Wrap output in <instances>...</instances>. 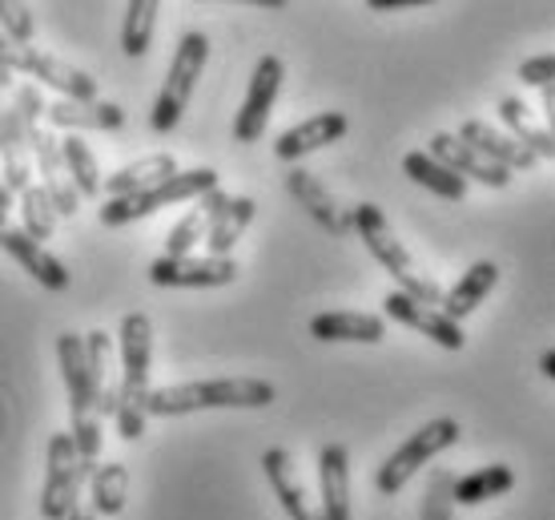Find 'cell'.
Instances as JSON below:
<instances>
[{
    "mask_svg": "<svg viewBox=\"0 0 555 520\" xmlns=\"http://www.w3.org/2000/svg\"><path fill=\"white\" fill-rule=\"evenodd\" d=\"M117 355H121V380H117V432L121 440H141L150 420V364H153V324L145 310H129L117 327Z\"/></svg>",
    "mask_w": 555,
    "mask_h": 520,
    "instance_id": "cell-1",
    "label": "cell"
},
{
    "mask_svg": "<svg viewBox=\"0 0 555 520\" xmlns=\"http://www.w3.org/2000/svg\"><path fill=\"white\" fill-rule=\"evenodd\" d=\"M350 230H359V239L366 242V251L375 254V263L387 270L390 279H395V291L418 299L423 307H439L443 287L430 279V275L418 270V263L411 258V251H406L403 242L395 239L387 214L378 211L375 202H359V206H350Z\"/></svg>",
    "mask_w": 555,
    "mask_h": 520,
    "instance_id": "cell-2",
    "label": "cell"
},
{
    "mask_svg": "<svg viewBox=\"0 0 555 520\" xmlns=\"http://www.w3.org/2000/svg\"><path fill=\"white\" fill-rule=\"evenodd\" d=\"M274 404V383L250 380V376H230V380H197V383H169L153 388L145 411L150 416H190L209 408H266Z\"/></svg>",
    "mask_w": 555,
    "mask_h": 520,
    "instance_id": "cell-3",
    "label": "cell"
},
{
    "mask_svg": "<svg viewBox=\"0 0 555 520\" xmlns=\"http://www.w3.org/2000/svg\"><path fill=\"white\" fill-rule=\"evenodd\" d=\"M206 61H209V37L206 33H197V28L181 33L178 49H173V61H169V69H166V81H162V93H157V101H153V113H150L153 134H169V129H178L181 113L190 110L197 77L206 73Z\"/></svg>",
    "mask_w": 555,
    "mask_h": 520,
    "instance_id": "cell-4",
    "label": "cell"
},
{
    "mask_svg": "<svg viewBox=\"0 0 555 520\" xmlns=\"http://www.w3.org/2000/svg\"><path fill=\"white\" fill-rule=\"evenodd\" d=\"M218 186V169L214 166H197V169H178L169 174L162 186H153L145 194L133 198H109L105 206L98 211L101 226H126L133 218H150L162 206H178V202H197L202 194H209Z\"/></svg>",
    "mask_w": 555,
    "mask_h": 520,
    "instance_id": "cell-5",
    "label": "cell"
},
{
    "mask_svg": "<svg viewBox=\"0 0 555 520\" xmlns=\"http://www.w3.org/2000/svg\"><path fill=\"white\" fill-rule=\"evenodd\" d=\"M459 436H463V428H459V420H451V416H435V420H427L418 432L406 436L403 448H395L387 460H383V468H378V477H375V489L383 496H395L406 480L415 477L418 468L427 465V460H435V456L447 448H455Z\"/></svg>",
    "mask_w": 555,
    "mask_h": 520,
    "instance_id": "cell-6",
    "label": "cell"
},
{
    "mask_svg": "<svg viewBox=\"0 0 555 520\" xmlns=\"http://www.w3.org/2000/svg\"><path fill=\"white\" fill-rule=\"evenodd\" d=\"M85 480L89 472L77 460V448H73L69 432H56L49 440V472H44V493H41V517L44 520H65L69 508L81 500Z\"/></svg>",
    "mask_w": 555,
    "mask_h": 520,
    "instance_id": "cell-7",
    "label": "cell"
},
{
    "mask_svg": "<svg viewBox=\"0 0 555 520\" xmlns=\"http://www.w3.org/2000/svg\"><path fill=\"white\" fill-rule=\"evenodd\" d=\"M282 77H286L282 56H274V53L258 56V65H254V73H250L246 101H242V110H237V117H234V141H242V145L262 141L266 126H270V110H274V101H278V89H282Z\"/></svg>",
    "mask_w": 555,
    "mask_h": 520,
    "instance_id": "cell-8",
    "label": "cell"
},
{
    "mask_svg": "<svg viewBox=\"0 0 555 520\" xmlns=\"http://www.w3.org/2000/svg\"><path fill=\"white\" fill-rule=\"evenodd\" d=\"M237 279V263L230 258H214V254H157L150 263L153 287H230Z\"/></svg>",
    "mask_w": 555,
    "mask_h": 520,
    "instance_id": "cell-9",
    "label": "cell"
},
{
    "mask_svg": "<svg viewBox=\"0 0 555 520\" xmlns=\"http://www.w3.org/2000/svg\"><path fill=\"white\" fill-rule=\"evenodd\" d=\"M350 129V117L338 110H322L314 113V117H306V122H298V126L282 129L274 141V154L278 162H286V166H298L302 157L319 154V150H326V145H334V141H343Z\"/></svg>",
    "mask_w": 555,
    "mask_h": 520,
    "instance_id": "cell-10",
    "label": "cell"
},
{
    "mask_svg": "<svg viewBox=\"0 0 555 520\" xmlns=\"http://www.w3.org/2000/svg\"><path fill=\"white\" fill-rule=\"evenodd\" d=\"M28 154H33V162H37V174H41V182L37 186L44 190L49 206H53L56 214H65V218H73V214L81 211V194L73 190L69 174H65L56 134H49V129H33V134H28Z\"/></svg>",
    "mask_w": 555,
    "mask_h": 520,
    "instance_id": "cell-11",
    "label": "cell"
},
{
    "mask_svg": "<svg viewBox=\"0 0 555 520\" xmlns=\"http://www.w3.org/2000/svg\"><path fill=\"white\" fill-rule=\"evenodd\" d=\"M282 182H286V194H291L294 202H298V206L331 234V239H350V211H343V206L334 202L331 190L314 178V169L291 166Z\"/></svg>",
    "mask_w": 555,
    "mask_h": 520,
    "instance_id": "cell-12",
    "label": "cell"
},
{
    "mask_svg": "<svg viewBox=\"0 0 555 520\" xmlns=\"http://www.w3.org/2000/svg\"><path fill=\"white\" fill-rule=\"evenodd\" d=\"M435 162H443L451 174H459L463 182H479V186H491V190H507L512 186V174L507 169H500L495 162H487L475 145H467V141L459 138V134H435L430 138V150H427Z\"/></svg>",
    "mask_w": 555,
    "mask_h": 520,
    "instance_id": "cell-13",
    "label": "cell"
},
{
    "mask_svg": "<svg viewBox=\"0 0 555 520\" xmlns=\"http://www.w3.org/2000/svg\"><path fill=\"white\" fill-rule=\"evenodd\" d=\"M383 310H387L395 324H403V327H411V331H418V335H427L430 343H439V347H447V352H463V343H467L463 327L451 324L443 310L423 307L418 299L403 295V291H387Z\"/></svg>",
    "mask_w": 555,
    "mask_h": 520,
    "instance_id": "cell-14",
    "label": "cell"
},
{
    "mask_svg": "<svg viewBox=\"0 0 555 520\" xmlns=\"http://www.w3.org/2000/svg\"><path fill=\"white\" fill-rule=\"evenodd\" d=\"M0 251L13 254L16 263H21V270H28L44 291H65V287H69V270H65V263H61L56 254L44 251L41 242L28 239L21 226L9 223V214H0Z\"/></svg>",
    "mask_w": 555,
    "mask_h": 520,
    "instance_id": "cell-15",
    "label": "cell"
},
{
    "mask_svg": "<svg viewBox=\"0 0 555 520\" xmlns=\"http://www.w3.org/2000/svg\"><path fill=\"white\" fill-rule=\"evenodd\" d=\"M16 73H28V77H37L41 85H53L56 93H65V101H98V81L89 73L53 53H41L33 45L25 49V61H21Z\"/></svg>",
    "mask_w": 555,
    "mask_h": 520,
    "instance_id": "cell-16",
    "label": "cell"
},
{
    "mask_svg": "<svg viewBox=\"0 0 555 520\" xmlns=\"http://www.w3.org/2000/svg\"><path fill=\"white\" fill-rule=\"evenodd\" d=\"M262 472L270 480V489H274L278 505L286 508V517L291 520H322V512L310 500H306V484L298 477V465H294V456L286 448H270L262 452Z\"/></svg>",
    "mask_w": 555,
    "mask_h": 520,
    "instance_id": "cell-17",
    "label": "cell"
},
{
    "mask_svg": "<svg viewBox=\"0 0 555 520\" xmlns=\"http://www.w3.org/2000/svg\"><path fill=\"white\" fill-rule=\"evenodd\" d=\"M310 335L319 343H383L387 319L371 310H322L310 319Z\"/></svg>",
    "mask_w": 555,
    "mask_h": 520,
    "instance_id": "cell-18",
    "label": "cell"
},
{
    "mask_svg": "<svg viewBox=\"0 0 555 520\" xmlns=\"http://www.w3.org/2000/svg\"><path fill=\"white\" fill-rule=\"evenodd\" d=\"M319 489L322 520H350V452L343 444L319 448Z\"/></svg>",
    "mask_w": 555,
    "mask_h": 520,
    "instance_id": "cell-19",
    "label": "cell"
},
{
    "mask_svg": "<svg viewBox=\"0 0 555 520\" xmlns=\"http://www.w3.org/2000/svg\"><path fill=\"white\" fill-rule=\"evenodd\" d=\"M459 138L467 141V145H475L479 154L487 157V162H495L500 169H507V174H515V169H535L540 162L519 145V141L512 138V134H503V129L487 126V122H479V117H467L463 126H459Z\"/></svg>",
    "mask_w": 555,
    "mask_h": 520,
    "instance_id": "cell-20",
    "label": "cell"
},
{
    "mask_svg": "<svg viewBox=\"0 0 555 520\" xmlns=\"http://www.w3.org/2000/svg\"><path fill=\"white\" fill-rule=\"evenodd\" d=\"M44 122L56 129H69V134H81V129H121L126 126V110L113 105V101H49L44 105Z\"/></svg>",
    "mask_w": 555,
    "mask_h": 520,
    "instance_id": "cell-21",
    "label": "cell"
},
{
    "mask_svg": "<svg viewBox=\"0 0 555 520\" xmlns=\"http://www.w3.org/2000/svg\"><path fill=\"white\" fill-rule=\"evenodd\" d=\"M0 157H4V190L21 194L25 186H33V154H28L25 126L16 117V105H0Z\"/></svg>",
    "mask_w": 555,
    "mask_h": 520,
    "instance_id": "cell-22",
    "label": "cell"
},
{
    "mask_svg": "<svg viewBox=\"0 0 555 520\" xmlns=\"http://www.w3.org/2000/svg\"><path fill=\"white\" fill-rule=\"evenodd\" d=\"M495 282H500V267H495L491 258H479V263H472V267L463 270V279H459L451 291H443L439 310H443L451 324H459V319H467L472 310H479V303H487V295L495 291Z\"/></svg>",
    "mask_w": 555,
    "mask_h": 520,
    "instance_id": "cell-23",
    "label": "cell"
},
{
    "mask_svg": "<svg viewBox=\"0 0 555 520\" xmlns=\"http://www.w3.org/2000/svg\"><path fill=\"white\" fill-rule=\"evenodd\" d=\"M230 206V194H225L222 186H214L209 194H202L194 202V211L185 214L173 230H169V239H166V254L169 258H181V254H194L197 251V242H206L209 234V226H214V218Z\"/></svg>",
    "mask_w": 555,
    "mask_h": 520,
    "instance_id": "cell-24",
    "label": "cell"
},
{
    "mask_svg": "<svg viewBox=\"0 0 555 520\" xmlns=\"http://www.w3.org/2000/svg\"><path fill=\"white\" fill-rule=\"evenodd\" d=\"M169 174H178V157L169 154V150L166 154H145V157H138V162L121 166L117 174H109V178L101 182V190L109 198H133V194L153 190V186H162Z\"/></svg>",
    "mask_w": 555,
    "mask_h": 520,
    "instance_id": "cell-25",
    "label": "cell"
},
{
    "mask_svg": "<svg viewBox=\"0 0 555 520\" xmlns=\"http://www.w3.org/2000/svg\"><path fill=\"white\" fill-rule=\"evenodd\" d=\"M85 364H89V380L98 395V416H117V383H113V335L109 331H85Z\"/></svg>",
    "mask_w": 555,
    "mask_h": 520,
    "instance_id": "cell-26",
    "label": "cell"
},
{
    "mask_svg": "<svg viewBox=\"0 0 555 520\" xmlns=\"http://www.w3.org/2000/svg\"><path fill=\"white\" fill-rule=\"evenodd\" d=\"M500 117L503 126H507V134H512L524 150H528L535 162H543V157H555V141H552V129L543 126L540 117H535V110H531L524 98H503L500 101Z\"/></svg>",
    "mask_w": 555,
    "mask_h": 520,
    "instance_id": "cell-27",
    "label": "cell"
},
{
    "mask_svg": "<svg viewBox=\"0 0 555 520\" xmlns=\"http://www.w3.org/2000/svg\"><path fill=\"white\" fill-rule=\"evenodd\" d=\"M403 174L415 186L430 190L435 198H443V202H463V198H467V182H463L459 174H451L443 162H435L430 154H423V150H411V154L403 157Z\"/></svg>",
    "mask_w": 555,
    "mask_h": 520,
    "instance_id": "cell-28",
    "label": "cell"
},
{
    "mask_svg": "<svg viewBox=\"0 0 555 520\" xmlns=\"http://www.w3.org/2000/svg\"><path fill=\"white\" fill-rule=\"evenodd\" d=\"M254 202L250 194L242 198H230V206H225L218 218H214V226H209L206 234V254H214V258H230V251L237 246V239L246 234V226L254 223Z\"/></svg>",
    "mask_w": 555,
    "mask_h": 520,
    "instance_id": "cell-29",
    "label": "cell"
},
{
    "mask_svg": "<svg viewBox=\"0 0 555 520\" xmlns=\"http://www.w3.org/2000/svg\"><path fill=\"white\" fill-rule=\"evenodd\" d=\"M515 489V472L507 465H483L467 472L463 480H455L451 489V500L455 505H483V500H495V496H507Z\"/></svg>",
    "mask_w": 555,
    "mask_h": 520,
    "instance_id": "cell-30",
    "label": "cell"
},
{
    "mask_svg": "<svg viewBox=\"0 0 555 520\" xmlns=\"http://www.w3.org/2000/svg\"><path fill=\"white\" fill-rule=\"evenodd\" d=\"M89 508L98 517H117L129 496V468L126 465H98L89 472Z\"/></svg>",
    "mask_w": 555,
    "mask_h": 520,
    "instance_id": "cell-31",
    "label": "cell"
},
{
    "mask_svg": "<svg viewBox=\"0 0 555 520\" xmlns=\"http://www.w3.org/2000/svg\"><path fill=\"white\" fill-rule=\"evenodd\" d=\"M56 145H61V162H65V174H69L73 190L81 198H101L98 157H93V150L81 141V134H65V138H56Z\"/></svg>",
    "mask_w": 555,
    "mask_h": 520,
    "instance_id": "cell-32",
    "label": "cell"
},
{
    "mask_svg": "<svg viewBox=\"0 0 555 520\" xmlns=\"http://www.w3.org/2000/svg\"><path fill=\"white\" fill-rule=\"evenodd\" d=\"M157 0H129L126 21H121V53L126 56H145L153 45V28H157Z\"/></svg>",
    "mask_w": 555,
    "mask_h": 520,
    "instance_id": "cell-33",
    "label": "cell"
},
{
    "mask_svg": "<svg viewBox=\"0 0 555 520\" xmlns=\"http://www.w3.org/2000/svg\"><path fill=\"white\" fill-rule=\"evenodd\" d=\"M16 202H21V218H25V226H21V230H25L33 242H41V246H44V239H53V226H56V211L49 206L44 190L33 182V186H25V190L16 194Z\"/></svg>",
    "mask_w": 555,
    "mask_h": 520,
    "instance_id": "cell-34",
    "label": "cell"
},
{
    "mask_svg": "<svg viewBox=\"0 0 555 520\" xmlns=\"http://www.w3.org/2000/svg\"><path fill=\"white\" fill-rule=\"evenodd\" d=\"M451 489H455V477L447 468H435L427 484V496H423V512L418 520H451Z\"/></svg>",
    "mask_w": 555,
    "mask_h": 520,
    "instance_id": "cell-35",
    "label": "cell"
},
{
    "mask_svg": "<svg viewBox=\"0 0 555 520\" xmlns=\"http://www.w3.org/2000/svg\"><path fill=\"white\" fill-rule=\"evenodd\" d=\"M0 28L13 45L33 41V9L28 4H16V0H0Z\"/></svg>",
    "mask_w": 555,
    "mask_h": 520,
    "instance_id": "cell-36",
    "label": "cell"
},
{
    "mask_svg": "<svg viewBox=\"0 0 555 520\" xmlns=\"http://www.w3.org/2000/svg\"><path fill=\"white\" fill-rule=\"evenodd\" d=\"M13 105H16V117H21V126H25V138L33 134V129H41L44 105H49V101L41 98V89H37V85H16V89H13Z\"/></svg>",
    "mask_w": 555,
    "mask_h": 520,
    "instance_id": "cell-37",
    "label": "cell"
},
{
    "mask_svg": "<svg viewBox=\"0 0 555 520\" xmlns=\"http://www.w3.org/2000/svg\"><path fill=\"white\" fill-rule=\"evenodd\" d=\"M519 81L535 85V89H552L555 85V56L540 53V56H531V61H524V65H519Z\"/></svg>",
    "mask_w": 555,
    "mask_h": 520,
    "instance_id": "cell-38",
    "label": "cell"
},
{
    "mask_svg": "<svg viewBox=\"0 0 555 520\" xmlns=\"http://www.w3.org/2000/svg\"><path fill=\"white\" fill-rule=\"evenodd\" d=\"M423 0H371L375 13H399V9H418Z\"/></svg>",
    "mask_w": 555,
    "mask_h": 520,
    "instance_id": "cell-39",
    "label": "cell"
},
{
    "mask_svg": "<svg viewBox=\"0 0 555 520\" xmlns=\"http://www.w3.org/2000/svg\"><path fill=\"white\" fill-rule=\"evenodd\" d=\"M65 520H98V512H93L89 505H81V500H77V505L69 508V517H65Z\"/></svg>",
    "mask_w": 555,
    "mask_h": 520,
    "instance_id": "cell-40",
    "label": "cell"
},
{
    "mask_svg": "<svg viewBox=\"0 0 555 520\" xmlns=\"http://www.w3.org/2000/svg\"><path fill=\"white\" fill-rule=\"evenodd\" d=\"M13 89H16V73L0 65V98H4V93H13Z\"/></svg>",
    "mask_w": 555,
    "mask_h": 520,
    "instance_id": "cell-41",
    "label": "cell"
},
{
    "mask_svg": "<svg viewBox=\"0 0 555 520\" xmlns=\"http://www.w3.org/2000/svg\"><path fill=\"white\" fill-rule=\"evenodd\" d=\"M540 371L547 376V380H552V376H555V352H543L540 355Z\"/></svg>",
    "mask_w": 555,
    "mask_h": 520,
    "instance_id": "cell-42",
    "label": "cell"
},
{
    "mask_svg": "<svg viewBox=\"0 0 555 520\" xmlns=\"http://www.w3.org/2000/svg\"><path fill=\"white\" fill-rule=\"evenodd\" d=\"M9 206H13V194L0 186V214H9Z\"/></svg>",
    "mask_w": 555,
    "mask_h": 520,
    "instance_id": "cell-43",
    "label": "cell"
}]
</instances>
